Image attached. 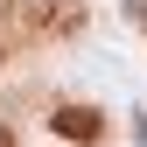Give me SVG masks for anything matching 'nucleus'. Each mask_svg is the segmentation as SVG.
Masks as SVG:
<instances>
[{
  "label": "nucleus",
  "mask_w": 147,
  "mask_h": 147,
  "mask_svg": "<svg viewBox=\"0 0 147 147\" xmlns=\"http://www.w3.org/2000/svg\"><path fill=\"white\" fill-rule=\"evenodd\" d=\"M56 133H63V140H77V147H91V140L105 133V119L91 112V105H63V112H56Z\"/></svg>",
  "instance_id": "obj_1"
},
{
  "label": "nucleus",
  "mask_w": 147,
  "mask_h": 147,
  "mask_svg": "<svg viewBox=\"0 0 147 147\" xmlns=\"http://www.w3.org/2000/svg\"><path fill=\"white\" fill-rule=\"evenodd\" d=\"M21 7H28L35 28H70L77 21V0H21Z\"/></svg>",
  "instance_id": "obj_2"
},
{
  "label": "nucleus",
  "mask_w": 147,
  "mask_h": 147,
  "mask_svg": "<svg viewBox=\"0 0 147 147\" xmlns=\"http://www.w3.org/2000/svg\"><path fill=\"white\" fill-rule=\"evenodd\" d=\"M7 14H14V0H0V21H7Z\"/></svg>",
  "instance_id": "obj_3"
},
{
  "label": "nucleus",
  "mask_w": 147,
  "mask_h": 147,
  "mask_svg": "<svg viewBox=\"0 0 147 147\" xmlns=\"http://www.w3.org/2000/svg\"><path fill=\"white\" fill-rule=\"evenodd\" d=\"M0 147H14V140H7V133H0Z\"/></svg>",
  "instance_id": "obj_4"
},
{
  "label": "nucleus",
  "mask_w": 147,
  "mask_h": 147,
  "mask_svg": "<svg viewBox=\"0 0 147 147\" xmlns=\"http://www.w3.org/2000/svg\"><path fill=\"white\" fill-rule=\"evenodd\" d=\"M0 56H7V49H0Z\"/></svg>",
  "instance_id": "obj_5"
}]
</instances>
